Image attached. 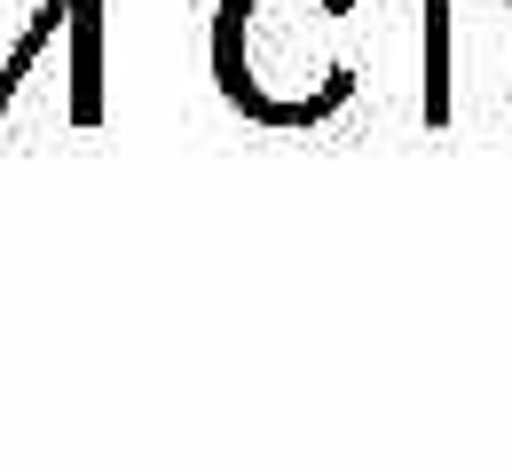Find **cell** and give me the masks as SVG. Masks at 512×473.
Segmentation results:
<instances>
[{
  "label": "cell",
  "mask_w": 512,
  "mask_h": 473,
  "mask_svg": "<svg viewBox=\"0 0 512 473\" xmlns=\"http://www.w3.org/2000/svg\"><path fill=\"white\" fill-rule=\"evenodd\" d=\"M205 64L221 103L253 127H323L355 103L363 79L355 0H213Z\"/></svg>",
  "instance_id": "6da1fadb"
}]
</instances>
